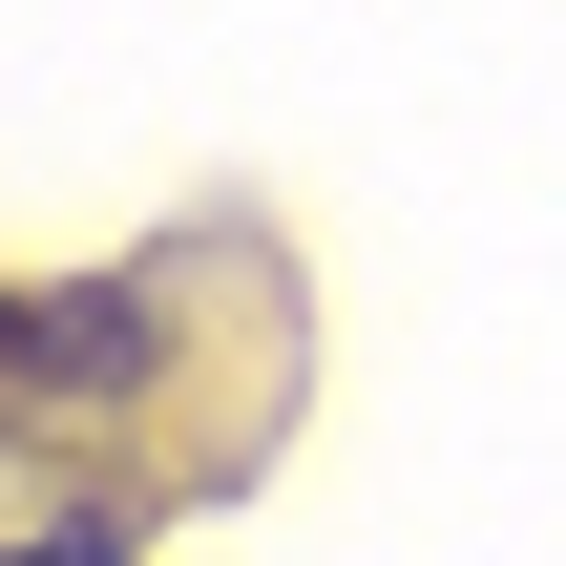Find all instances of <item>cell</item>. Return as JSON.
Masks as SVG:
<instances>
[{
    "instance_id": "1",
    "label": "cell",
    "mask_w": 566,
    "mask_h": 566,
    "mask_svg": "<svg viewBox=\"0 0 566 566\" xmlns=\"http://www.w3.org/2000/svg\"><path fill=\"white\" fill-rule=\"evenodd\" d=\"M21 566H126V546H105V525H42V546H21Z\"/></svg>"
}]
</instances>
